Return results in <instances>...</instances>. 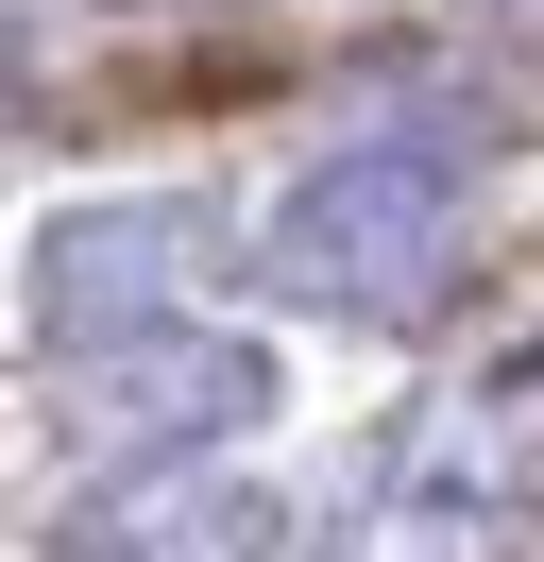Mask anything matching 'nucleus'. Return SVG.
Segmentation results:
<instances>
[{"label": "nucleus", "instance_id": "1", "mask_svg": "<svg viewBox=\"0 0 544 562\" xmlns=\"http://www.w3.org/2000/svg\"><path fill=\"white\" fill-rule=\"evenodd\" d=\"M476 137L460 120H358L340 154H306L290 205H272L256 273L324 324H426L460 290V222H476Z\"/></svg>", "mask_w": 544, "mask_h": 562}, {"label": "nucleus", "instance_id": "4", "mask_svg": "<svg viewBox=\"0 0 544 562\" xmlns=\"http://www.w3.org/2000/svg\"><path fill=\"white\" fill-rule=\"evenodd\" d=\"M222 546H238V512H204L188 477L170 494H102V512L52 528V562H222Z\"/></svg>", "mask_w": 544, "mask_h": 562}, {"label": "nucleus", "instance_id": "5", "mask_svg": "<svg viewBox=\"0 0 544 562\" xmlns=\"http://www.w3.org/2000/svg\"><path fill=\"white\" fill-rule=\"evenodd\" d=\"M528 392H544V341H528Z\"/></svg>", "mask_w": 544, "mask_h": 562}, {"label": "nucleus", "instance_id": "3", "mask_svg": "<svg viewBox=\"0 0 544 562\" xmlns=\"http://www.w3.org/2000/svg\"><path fill=\"white\" fill-rule=\"evenodd\" d=\"M188 256H204V205H86V222H52V256H34V324H52V358L136 341V324H188V307H170Z\"/></svg>", "mask_w": 544, "mask_h": 562}, {"label": "nucleus", "instance_id": "2", "mask_svg": "<svg viewBox=\"0 0 544 562\" xmlns=\"http://www.w3.org/2000/svg\"><path fill=\"white\" fill-rule=\"evenodd\" d=\"M52 426L86 443V477H188L238 426H272V358L238 324H136V341L52 358Z\"/></svg>", "mask_w": 544, "mask_h": 562}]
</instances>
